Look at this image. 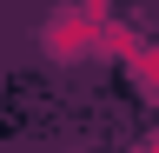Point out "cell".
<instances>
[{
  "label": "cell",
  "instance_id": "6da1fadb",
  "mask_svg": "<svg viewBox=\"0 0 159 153\" xmlns=\"http://www.w3.org/2000/svg\"><path fill=\"white\" fill-rule=\"evenodd\" d=\"M106 27H113V13H93V7H60L47 27H40V53L60 67H73V60H86V53H106Z\"/></svg>",
  "mask_w": 159,
  "mask_h": 153
},
{
  "label": "cell",
  "instance_id": "7a4b0ae2",
  "mask_svg": "<svg viewBox=\"0 0 159 153\" xmlns=\"http://www.w3.org/2000/svg\"><path fill=\"white\" fill-rule=\"evenodd\" d=\"M106 53H113L119 67H126V80L146 93V100H159V40L133 33L126 20H113V27H106Z\"/></svg>",
  "mask_w": 159,
  "mask_h": 153
},
{
  "label": "cell",
  "instance_id": "277c9868",
  "mask_svg": "<svg viewBox=\"0 0 159 153\" xmlns=\"http://www.w3.org/2000/svg\"><path fill=\"white\" fill-rule=\"evenodd\" d=\"M139 153H159V133H152V140H146V146H139Z\"/></svg>",
  "mask_w": 159,
  "mask_h": 153
},
{
  "label": "cell",
  "instance_id": "3957f363",
  "mask_svg": "<svg viewBox=\"0 0 159 153\" xmlns=\"http://www.w3.org/2000/svg\"><path fill=\"white\" fill-rule=\"evenodd\" d=\"M80 7H93V13H113V0H80Z\"/></svg>",
  "mask_w": 159,
  "mask_h": 153
}]
</instances>
